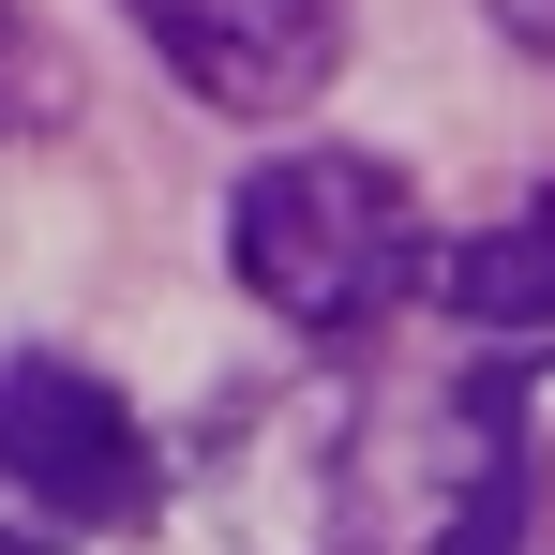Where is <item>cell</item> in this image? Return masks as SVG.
Masks as SVG:
<instances>
[{
  "mask_svg": "<svg viewBox=\"0 0 555 555\" xmlns=\"http://www.w3.org/2000/svg\"><path fill=\"white\" fill-rule=\"evenodd\" d=\"M436 256L421 195L390 151H271L225 195V271L271 300L285 331H375Z\"/></svg>",
  "mask_w": 555,
  "mask_h": 555,
  "instance_id": "1",
  "label": "cell"
},
{
  "mask_svg": "<svg viewBox=\"0 0 555 555\" xmlns=\"http://www.w3.org/2000/svg\"><path fill=\"white\" fill-rule=\"evenodd\" d=\"M151 511V436L135 405L76 361H0V555H61Z\"/></svg>",
  "mask_w": 555,
  "mask_h": 555,
  "instance_id": "2",
  "label": "cell"
},
{
  "mask_svg": "<svg viewBox=\"0 0 555 555\" xmlns=\"http://www.w3.org/2000/svg\"><path fill=\"white\" fill-rule=\"evenodd\" d=\"M151 61L225 120H300L346 61V0H120Z\"/></svg>",
  "mask_w": 555,
  "mask_h": 555,
  "instance_id": "3",
  "label": "cell"
},
{
  "mask_svg": "<svg viewBox=\"0 0 555 555\" xmlns=\"http://www.w3.org/2000/svg\"><path fill=\"white\" fill-rule=\"evenodd\" d=\"M495 30H511V46H541V61H555V0H495Z\"/></svg>",
  "mask_w": 555,
  "mask_h": 555,
  "instance_id": "6",
  "label": "cell"
},
{
  "mask_svg": "<svg viewBox=\"0 0 555 555\" xmlns=\"http://www.w3.org/2000/svg\"><path fill=\"white\" fill-rule=\"evenodd\" d=\"M421 271H436V300H451L465 331H495V346H555V181L511 195L480 241L421 256Z\"/></svg>",
  "mask_w": 555,
  "mask_h": 555,
  "instance_id": "4",
  "label": "cell"
},
{
  "mask_svg": "<svg viewBox=\"0 0 555 555\" xmlns=\"http://www.w3.org/2000/svg\"><path fill=\"white\" fill-rule=\"evenodd\" d=\"M46 105H61V91L30 76V30H15V0H0V120H46Z\"/></svg>",
  "mask_w": 555,
  "mask_h": 555,
  "instance_id": "5",
  "label": "cell"
}]
</instances>
